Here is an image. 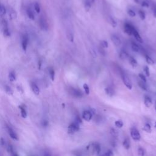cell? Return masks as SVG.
<instances>
[{
  "mask_svg": "<svg viewBox=\"0 0 156 156\" xmlns=\"http://www.w3.org/2000/svg\"><path fill=\"white\" fill-rule=\"evenodd\" d=\"M119 57L121 60H126V59H129V56L127 54V52H126L125 51H121L119 54Z\"/></svg>",
  "mask_w": 156,
  "mask_h": 156,
  "instance_id": "obj_14",
  "label": "cell"
},
{
  "mask_svg": "<svg viewBox=\"0 0 156 156\" xmlns=\"http://www.w3.org/2000/svg\"><path fill=\"white\" fill-rule=\"evenodd\" d=\"M4 89H5V91H6V92L7 94H8V95H13V93H14V91H13L12 89H11V87H10L8 86V85H6L5 87H4Z\"/></svg>",
  "mask_w": 156,
  "mask_h": 156,
  "instance_id": "obj_27",
  "label": "cell"
},
{
  "mask_svg": "<svg viewBox=\"0 0 156 156\" xmlns=\"http://www.w3.org/2000/svg\"><path fill=\"white\" fill-rule=\"evenodd\" d=\"M144 103H145V105L146 106V107H150L152 104V100L148 96H145V100H144Z\"/></svg>",
  "mask_w": 156,
  "mask_h": 156,
  "instance_id": "obj_15",
  "label": "cell"
},
{
  "mask_svg": "<svg viewBox=\"0 0 156 156\" xmlns=\"http://www.w3.org/2000/svg\"><path fill=\"white\" fill-rule=\"evenodd\" d=\"M134 28V26L129 23H126L124 25V29L125 33L129 35H132V29Z\"/></svg>",
  "mask_w": 156,
  "mask_h": 156,
  "instance_id": "obj_8",
  "label": "cell"
},
{
  "mask_svg": "<svg viewBox=\"0 0 156 156\" xmlns=\"http://www.w3.org/2000/svg\"><path fill=\"white\" fill-rule=\"evenodd\" d=\"M48 124V121H46V120H44V121L42 122V125H43V126H45V127H46V126H47Z\"/></svg>",
  "mask_w": 156,
  "mask_h": 156,
  "instance_id": "obj_48",
  "label": "cell"
},
{
  "mask_svg": "<svg viewBox=\"0 0 156 156\" xmlns=\"http://www.w3.org/2000/svg\"><path fill=\"white\" fill-rule=\"evenodd\" d=\"M101 46H102L103 48H108V43L106 40H102L101 42Z\"/></svg>",
  "mask_w": 156,
  "mask_h": 156,
  "instance_id": "obj_39",
  "label": "cell"
},
{
  "mask_svg": "<svg viewBox=\"0 0 156 156\" xmlns=\"http://www.w3.org/2000/svg\"><path fill=\"white\" fill-rule=\"evenodd\" d=\"M145 59H146V62H147L149 65H154V61L148 55L145 56Z\"/></svg>",
  "mask_w": 156,
  "mask_h": 156,
  "instance_id": "obj_28",
  "label": "cell"
},
{
  "mask_svg": "<svg viewBox=\"0 0 156 156\" xmlns=\"http://www.w3.org/2000/svg\"><path fill=\"white\" fill-rule=\"evenodd\" d=\"M132 35H134V37L135 38V39H136L139 42L141 43H143V39L142 38H141V37L140 36V35L139 34V32H138V31L136 29H135V27L134 26V28H133L132 29Z\"/></svg>",
  "mask_w": 156,
  "mask_h": 156,
  "instance_id": "obj_11",
  "label": "cell"
},
{
  "mask_svg": "<svg viewBox=\"0 0 156 156\" xmlns=\"http://www.w3.org/2000/svg\"><path fill=\"white\" fill-rule=\"evenodd\" d=\"M27 15H28V17L32 20H34L35 19V15H34V12H33V10H31V8H28L26 10Z\"/></svg>",
  "mask_w": 156,
  "mask_h": 156,
  "instance_id": "obj_20",
  "label": "cell"
},
{
  "mask_svg": "<svg viewBox=\"0 0 156 156\" xmlns=\"http://www.w3.org/2000/svg\"><path fill=\"white\" fill-rule=\"evenodd\" d=\"M110 133H111L113 135H114V136H116V135L118 134L117 131H116L115 129H111V132H110Z\"/></svg>",
  "mask_w": 156,
  "mask_h": 156,
  "instance_id": "obj_47",
  "label": "cell"
},
{
  "mask_svg": "<svg viewBox=\"0 0 156 156\" xmlns=\"http://www.w3.org/2000/svg\"><path fill=\"white\" fill-rule=\"evenodd\" d=\"M131 135L132 138L135 141H139L141 139V135L137 129L135 127H133L131 129Z\"/></svg>",
  "mask_w": 156,
  "mask_h": 156,
  "instance_id": "obj_2",
  "label": "cell"
},
{
  "mask_svg": "<svg viewBox=\"0 0 156 156\" xmlns=\"http://www.w3.org/2000/svg\"><path fill=\"white\" fill-rule=\"evenodd\" d=\"M70 93H71V95H72V96L76 98L82 97L83 95L82 92L81 91H80L79 90L74 89V88H71V89H70Z\"/></svg>",
  "mask_w": 156,
  "mask_h": 156,
  "instance_id": "obj_9",
  "label": "cell"
},
{
  "mask_svg": "<svg viewBox=\"0 0 156 156\" xmlns=\"http://www.w3.org/2000/svg\"><path fill=\"white\" fill-rule=\"evenodd\" d=\"M19 109H20V112H21V115L23 118H26L27 116V112L26 110V109H25L24 107L21 106H19Z\"/></svg>",
  "mask_w": 156,
  "mask_h": 156,
  "instance_id": "obj_22",
  "label": "cell"
},
{
  "mask_svg": "<svg viewBox=\"0 0 156 156\" xmlns=\"http://www.w3.org/2000/svg\"><path fill=\"white\" fill-rule=\"evenodd\" d=\"M67 38L68 39L69 41H71V42H73L74 37H73V34H71V33H68Z\"/></svg>",
  "mask_w": 156,
  "mask_h": 156,
  "instance_id": "obj_40",
  "label": "cell"
},
{
  "mask_svg": "<svg viewBox=\"0 0 156 156\" xmlns=\"http://www.w3.org/2000/svg\"><path fill=\"white\" fill-rule=\"evenodd\" d=\"M104 156H114V153L111 150H108L105 154H104Z\"/></svg>",
  "mask_w": 156,
  "mask_h": 156,
  "instance_id": "obj_43",
  "label": "cell"
},
{
  "mask_svg": "<svg viewBox=\"0 0 156 156\" xmlns=\"http://www.w3.org/2000/svg\"><path fill=\"white\" fill-rule=\"evenodd\" d=\"M92 151L96 154L98 155L101 152V146L98 143H95L92 146Z\"/></svg>",
  "mask_w": 156,
  "mask_h": 156,
  "instance_id": "obj_13",
  "label": "cell"
},
{
  "mask_svg": "<svg viewBox=\"0 0 156 156\" xmlns=\"http://www.w3.org/2000/svg\"><path fill=\"white\" fill-rule=\"evenodd\" d=\"M138 154L140 156H145V151L143 148L139 147L138 148Z\"/></svg>",
  "mask_w": 156,
  "mask_h": 156,
  "instance_id": "obj_31",
  "label": "cell"
},
{
  "mask_svg": "<svg viewBox=\"0 0 156 156\" xmlns=\"http://www.w3.org/2000/svg\"><path fill=\"white\" fill-rule=\"evenodd\" d=\"M7 12V10L5 6L0 3V16H4Z\"/></svg>",
  "mask_w": 156,
  "mask_h": 156,
  "instance_id": "obj_24",
  "label": "cell"
},
{
  "mask_svg": "<svg viewBox=\"0 0 156 156\" xmlns=\"http://www.w3.org/2000/svg\"><path fill=\"white\" fill-rule=\"evenodd\" d=\"M9 79L11 82H14L16 80V74L14 71H12L9 73Z\"/></svg>",
  "mask_w": 156,
  "mask_h": 156,
  "instance_id": "obj_23",
  "label": "cell"
},
{
  "mask_svg": "<svg viewBox=\"0 0 156 156\" xmlns=\"http://www.w3.org/2000/svg\"><path fill=\"white\" fill-rule=\"evenodd\" d=\"M121 78H122V81L123 82L125 86L129 89V90H131L132 89V84L131 81L130 80V79L128 77V76L125 74V73L121 72Z\"/></svg>",
  "mask_w": 156,
  "mask_h": 156,
  "instance_id": "obj_1",
  "label": "cell"
},
{
  "mask_svg": "<svg viewBox=\"0 0 156 156\" xmlns=\"http://www.w3.org/2000/svg\"><path fill=\"white\" fill-rule=\"evenodd\" d=\"M7 149H8V152H13V148L11 145H8V147H7Z\"/></svg>",
  "mask_w": 156,
  "mask_h": 156,
  "instance_id": "obj_46",
  "label": "cell"
},
{
  "mask_svg": "<svg viewBox=\"0 0 156 156\" xmlns=\"http://www.w3.org/2000/svg\"><path fill=\"white\" fill-rule=\"evenodd\" d=\"M105 91L107 95L109 96H113L115 95V91L114 90L112 87H107L105 89Z\"/></svg>",
  "mask_w": 156,
  "mask_h": 156,
  "instance_id": "obj_19",
  "label": "cell"
},
{
  "mask_svg": "<svg viewBox=\"0 0 156 156\" xmlns=\"http://www.w3.org/2000/svg\"><path fill=\"white\" fill-rule=\"evenodd\" d=\"M75 123H77L78 124H79L80 123H82V120L79 116H76V118H75Z\"/></svg>",
  "mask_w": 156,
  "mask_h": 156,
  "instance_id": "obj_44",
  "label": "cell"
},
{
  "mask_svg": "<svg viewBox=\"0 0 156 156\" xmlns=\"http://www.w3.org/2000/svg\"><path fill=\"white\" fill-rule=\"evenodd\" d=\"M143 130L145 131V132H148V133L151 132V126H150L149 124L146 123V124H145V126H144Z\"/></svg>",
  "mask_w": 156,
  "mask_h": 156,
  "instance_id": "obj_29",
  "label": "cell"
},
{
  "mask_svg": "<svg viewBox=\"0 0 156 156\" xmlns=\"http://www.w3.org/2000/svg\"><path fill=\"white\" fill-rule=\"evenodd\" d=\"M49 74L51 80L54 81V78H55V71H54V70L53 68H49Z\"/></svg>",
  "mask_w": 156,
  "mask_h": 156,
  "instance_id": "obj_25",
  "label": "cell"
},
{
  "mask_svg": "<svg viewBox=\"0 0 156 156\" xmlns=\"http://www.w3.org/2000/svg\"><path fill=\"white\" fill-rule=\"evenodd\" d=\"M131 48L132 51L134 52H135V53H139L140 51V48H139V45L137 43H135V42L131 43Z\"/></svg>",
  "mask_w": 156,
  "mask_h": 156,
  "instance_id": "obj_21",
  "label": "cell"
},
{
  "mask_svg": "<svg viewBox=\"0 0 156 156\" xmlns=\"http://www.w3.org/2000/svg\"><path fill=\"white\" fill-rule=\"evenodd\" d=\"M93 116V114L90 111H84L82 114V118L86 121H90Z\"/></svg>",
  "mask_w": 156,
  "mask_h": 156,
  "instance_id": "obj_10",
  "label": "cell"
},
{
  "mask_svg": "<svg viewBox=\"0 0 156 156\" xmlns=\"http://www.w3.org/2000/svg\"><path fill=\"white\" fill-rule=\"evenodd\" d=\"M128 60H129V62L130 64H131L133 67H136V66H137L138 65L137 61V60L135 59V58H134L133 57L129 56Z\"/></svg>",
  "mask_w": 156,
  "mask_h": 156,
  "instance_id": "obj_17",
  "label": "cell"
},
{
  "mask_svg": "<svg viewBox=\"0 0 156 156\" xmlns=\"http://www.w3.org/2000/svg\"><path fill=\"white\" fill-rule=\"evenodd\" d=\"M123 145L124 148L126 149H129L131 147V142H130V140L128 138H126V139H124V140L123 141Z\"/></svg>",
  "mask_w": 156,
  "mask_h": 156,
  "instance_id": "obj_18",
  "label": "cell"
},
{
  "mask_svg": "<svg viewBox=\"0 0 156 156\" xmlns=\"http://www.w3.org/2000/svg\"><path fill=\"white\" fill-rule=\"evenodd\" d=\"M83 87H84L85 94L89 95V94H90V89H89V85H88L87 84H84V85H83Z\"/></svg>",
  "mask_w": 156,
  "mask_h": 156,
  "instance_id": "obj_35",
  "label": "cell"
},
{
  "mask_svg": "<svg viewBox=\"0 0 156 156\" xmlns=\"http://www.w3.org/2000/svg\"><path fill=\"white\" fill-rule=\"evenodd\" d=\"M145 83L146 82H144L143 81H139L138 82V85H139V86L140 87L142 90H145V91H147L148 87L147 85H146V84H145Z\"/></svg>",
  "mask_w": 156,
  "mask_h": 156,
  "instance_id": "obj_26",
  "label": "cell"
},
{
  "mask_svg": "<svg viewBox=\"0 0 156 156\" xmlns=\"http://www.w3.org/2000/svg\"><path fill=\"white\" fill-rule=\"evenodd\" d=\"M144 71H145V74L147 76H150V72H149V67L148 66H145V68H144Z\"/></svg>",
  "mask_w": 156,
  "mask_h": 156,
  "instance_id": "obj_42",
  "label": "cell"
},
{
  "mask_svg": "<svg viewBox=\"0 0 156 156\" xmlns=\"http://www.w3.org/2000/svg\"><path fill=\"white\" fill-rule=\"evenodd\" d=\"M109 22L111 24L113 28H116V26H117V23H116V21H115L112 17H111V16L109 17Z\"/></svg>",
  "mask_w": 156,
  "mask_h": 156,
  "instance_id": "obj_30",
  "label": "cell"
},
{
  "mask_svg": "<svg viewBox=\"0 0 156 156\" xmlns=\"http://www.w3.org/2000/svg\"><path fill=\"white\" fill-rule=\"evenodd\" d=\"M139 76L140 77V78L141 79V80L142 81H143L144 82H146V81H147V79H146V77L145 75L143 74L142 73H140L139 74Z\"/></svg>",
  "mask_w": 156,
  "mask_h": 156,
  "instance_id": "obj_41",
  "label": "cell"
},
{
  "mask_svg": "<svg viewBox=\"0 0 156 156\" xmlns=\"http://www.w3.org/2000/svg\"><path fill=\"white\" fill-rule=\"evenodd\" d=\"M79 130V124H78L76 123H72L68 128V132L69 134H73L76 132H77Z\"/></svg>",
  "mask_w": 156,
  "mask_h": 156,
  "instance_id": "obj_3",
  "label": "cell"
},
{
  "mask_svg": "<svg viewBox=\"0 0 156 156\" xmlns=\"http://www.w3.org/2000/svg\"><path fill=\"white\" fill-rule=\"evenodd\" d=\"M141 6H142L143 7H146V8H148V7H149V3H148L147 1H143L142 3H141Z\"/></svg>",
  "mask_w": 156,
  "mask_h": 156,
  "instance_id": "obj_45",
  "label": "cell"
},
{
  "mask_svg": "<svg viewBox=\"0 0 156 156\" xmlns=\"http://www.w3.org/2000/svg\"><path fill=\"white\" fill-rule=\"evenodd\" d=\"M90 1H91L92 2V3H93V2L95 1V0H90Z\"/></svg>",
  "mask_w": 156,
  "mask_h": 156,
  "instance_id": "obj_54",
  "label": "cell"
},
{
  "mask_svg": "<svg viewBox=\"0 0 156 156\" xmlns=\"http://www.w3.org/2000/svg\"></svg>",
  "mask_w": 156,
  "mask_h": 156,
  "instance_id": "obj_55",
  "label": "cell"
},
{
  "mask_svg": "<svg viewBox=\"0 0 156 156\" xmlns=\"http://www.w3.org/2000/svg\"><path fill=\"white\" fill-rule=\"evenodd\" d=\"M139 15L140 16V18H141V20H144L145 18H146V15H145V13L143 10H140L139 11Z\"/></svg>",
  "mask_w": 156,
  "mask_h": 156,
  "instance_id": "obj_32",
  "label": "cell"
},
{
  "mask_svg": "<svg viewBox=\"0 0 156 156\" xmlns=\"http://www.w3.org/2000/svg\"><path fill=\"white\" fill-rule=\"evenodd\" d=\"M115 124L118 128H121L123 126V122L121 120H117L115 122Z\"/></svg>",
  "mask_w": 156,
  "mask_h": 156,
  "instance_id": "obj_34",
  "label": "cell"
},
{
  "mask_svg": "<svg viewBox=\"0 0 156 156\" xmlns=\"http://www.w3.org/2000/svg\"><path fill=\"white\" fill-rule=\"evenodd\" d=\"M8 12H9V16L10 18L12 19V20L13 19L16 18L17 15H16V12H15L14 9H12V8H10V9H9V11H8Z\"/></svg>",
  "mask_w": 156,
  "mask_h": 156,
  "instance_id": "obj_16",
  "label": "cell"
},
{
  "mask_svg": "<svg viewBox=\"0 0 156 156\" xmlns=\"http://www.w3.org/2000/svg\"><path fill=\"white\" fill-rule=\"evenodd\" d=\"M11 156H18V155L16 154H13Z\"/></svg>",
  "mask_w": 156,
  "mask_h": 156,
  "instance_id": "obj_53",
  "label": "cell"
},
{
  "mask_svg": "<svg viewBox=\"0 0 156 156\" xmlns=\"http://www.w3.org/2000/svg\"><path fill=\"white\" fill-rule=\"evenodd\" d=\"M43 156H51V154L49 153V152H46H46H44Z\"/></svg>",
  "mask_w": 156,
  "mask_h": 156,
  "instance_id": "obj_50",
  "label": "cell"
},
{
  "mask_svg": "<svg viewBox=\"0 0 156 156\" xmlns=\"http://www.w3.org/2000/svg\"><path fill=\"white\" fill-rule=\"evenodd\" d=\"M31 87L32 90L35 95H39L40 94V89L35 82L31 83Z\"/></svg>",
  "mask_w": 156,
  "mask_h": 156,
  "instance_id": "obj_12",
  "label": "cell"
},
{
  "mask_svg": "<svg viewBox=\"0 0 156 156\" xmlns=\"http://www.w3.org/2000/svg\"><path fill=\"white\" fill-rule=\"evenodd\" d=\"M127 14H128V15H129L130 16H131V17H134V16H135V12L133 10H132V9H129L128 10H127Z\"/></svg>",
  "mask_w": 156,
  "mask_h": 156,
  "instance_id": "obj_38",
  "label": "cell"
},
{
  "mask_svg": "<svg viewBox=\"0 0 156 156\" xmlns=\"http://www.w3.org/2000/svg\"><path fill=\"white\" fill-rule=\"evenodd\" d=\"M134 1H135L136 3H137V4L140 3V1H139V0H134Z\"/></svg>",
  "mask_w": 156,
  "mask_h": 156,
  "instance_id": "obj_52",
  "label": "cell"
},
{
  "mask_svg": "<svg viewBox=\"0 0 156 156\" xmlns=\"http://www.w3.org/2000/svg\"><path fill=\"white\" fill-rule=\"evenodd\" d=\"M0 143H1V144L2 145H4V144H5V141H4V140H3V139H1V140H0Z\"/></svg>",
  "mask_w": 156,
  "mask_h": 156,
  "instance_id": "obj_51",
  "label": "cell"
},
{
  "mask_svg": "<svg viewBox=\"0 0 156 156\" xmlns=\"http://www.w3.org/2000/svg\"><path fill=\"white\" fill-rule=\"evenodd\" d=\"M153 15L155 18H156V6H154L153 8Z\"/></svg>",
  "mask_w": 156,
  "mask_h": 156,
  "instance_id": "obj_49",
  "label": "cell"
},
{
  "mask_svg": "<svg viewBox=\"0 0 156 156\" xmlns=\"http://www.w3.org/2000/svg\"><path fill=\"white\" fill-rule=\"evenodd\" d=\"M28 43H29V38L27 35H24L21 39V46H22L23 49L25 51H26Z\"/></svg>",
  "mask_w": 156,
  "mask_h": 156,
  "instance_id": "obj_6",
  "label": "cell"
},
{
  "mask_svg": "<svg viewBox=\"0 0 156 156\" xmlns=\"http://www.w3.org/2000/svg\"><path fill=\"white\" fill-rule=\"evenodd\" d=\"M111 40L115 46H119L121 45V40L118 35H115V34H112L111 35Z\"/></svg>",
  "mask_w": 156,
  "mask_h": 156,
  "instance_id": "obj_7",
  "label": "cell"
},
{
  "mask_svg": "<svg viewBox=\"0 0 156 156\" xmlns=\"http://www.w3.org/2000/svg\"><path fill=\"white\" fill-rule=\"evenodd\" d=\"M4 35L6 37H9L10 35V31H9L8 26L4 27Z\"/></svg>",
  "mask_w": 156,
  "mask_h": 156,
  "instance_id": "obj_37",
  "label": "cell"
},
{
  "mask_svg": "<svg viewBox=\"0 0 156 156\" xmlns=\"http://www.w3.org/2000/svg\"><path fill=\"white\" fill-rule=\"evenodd\" d=\"M84 6H85V9L86 10V11H89V10L91 8V4L90 3V2L89 1H86L85 2V4H84Z\"/></svg>",
  "mask_w": 156,
  "mask_h": 156,
  "instance_id": "obj_36",
  "label": "cell"
},
{
  "mask_svg": "<svg viewBox=\"0 0 156 156\" xmlns=\"http://www.w3.org/2000/svg\"><path fill=\"white\" fill-rule=\"evenodd\" d=\"M6 129L8 134H9V136L11 137V139H12L13 140H18V135L16 134V133L14 131V129H13L12 127H10V126L7 125Z\"/></svg>",
  "mask_w": 156,
  "mask_h": 156,
  "instance_id": "obj_4",
  "label": "cell"
},
{
  "mask_svg": "<svg viewBox=\"0 0 156 156\" xmlns=\"http://www.w3.org/2000/svg\"><path fill=\"white\" fill-rule=\"evenodd\" d=\"M34 9H35V12H36L37 13H40V10H41V8H40V4H39L38 3H35V4H34Z\"/></svg>",
  "mask_w": 156,
  "mask_h": 156,
  "instance_id": "obj_33",
  "label": "cell"
},
{
  "mask_svg": "<svg viewBox=\"0 0 156 156\" xmlns=\"http://www.w3.org/2000/svg\"><path fill=\"white\" fill-rule=\"evenodd\" d=\"M39 26L40 28L43 31H47L48 28V25L46 19L43 16H40L39 19Z\"/></svg>",
  "mask_w": 156,
  "mask_h": 156,
  "instance_id": "obj_5",
  "label": "cell"
}]
</instances>
